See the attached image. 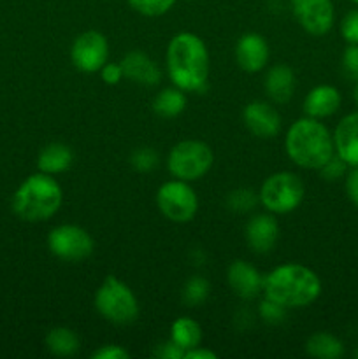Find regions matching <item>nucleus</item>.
I'll use <instances>...</instances> for the list:
<instances>
[{
	"instance_id": "obj_1",
	"label": "nucleus",
	"mask_w": 358,
	"mask_h": 359,
	"mask_svg": "<svg viewBox=\"0 0 358 359\" xmlns=\"http://www.w3.org/2000/svg\"><path fill=\"white\" fill-rule=\"evenodd\" d=\"M167 70L174 86L200 93L209 79V53L199 35L181 32L168 42Z\"/></svg>"
},
{
	"instance_id": "obj_2",
	"label": "nucleus",
	"mask_w": 358,
	"mask_h": 359,
	"mask_svg": "<svg viewBox=\"0 0 358 359\" xmlns=\"http://www.w3.org/2000/svg\"><path fill=\"white\" fill-rule=\"evenodd\" d=\"M263 293L284 309L307 307L321 294V280L307 266L286 263L263 279Z\"/></svg>"
},
{
	"instance_id": "obj_3",
	"label": "nucleus",
	"mask_w": 358,
	"mask_h": 359,
	"mask_svg": "<svg viewBox=\"0 0 358 359\" xmlns=\"http://www.w3.org/2000/svg\"><path fill=\"white\" fill-rule=\"evenodd\" d=\"M284 149L293 163L309 170H319L336 154L332 133L321 121L309 116L297 119L288 128Z\"/></svg>"
},
{
	"instance_id": "obj_4",
	"label": "nucleus",
	"mask_w": 358,
	"mask_h": 359,
	"mask_svg": "<svg viewBox=\"0 0 358 359\" xmlns=\"http://www.w3.org/2000/svg\"><path fill=\"white\" fill-rule=\"evenodd\" d=\"M62 188L53 175L39 172L21 182L13 196V210L28 223L46 221L58 212L62 205Z\"/></svg>"
},
{
	"instance_id": "obj_5",
	"label": "nucleus",
	"mask_w": 358,
	"mask_h": 359,
	"mask_svg": "<svg viewBox=\"0 0 358 359\" xmlns=\"http://www.w3.org/2000/svg\"><path fill=\"white\" fill-rule=\"evenodd\" d=\"M98 314L114 325H130L139 316V304L125 283L114 276H107L95 294Z\"/></svg>"
},
{
	"instance_id": "obj_6",
	"label": "nucleus",
	"mask_w": 358,
	"mask_h": 359,
	"mask_svg": "<svg viewBox=\"0 0 358 359\" xmlns=\"http://www.w3.org/2000/svg\"><path fill=\"white\" fill-rule=\"evenodd\" d=\"M213 151L202 140H183L168 153V172L181 181H197L213 167Z\"/></svg>"
},
{
	"instance_id": "obj_7",
	"label": "nucleus",
	"mask_w": 358,
	"mask_h": 359,
	"mask_svg": "<svg viewBox=\"0 0 358 359\" xmlns=\"http://www.w3.org/2000/svg\"><path fill=\"white\" fill-rule=\"evenodd\" d=\"M304 196V182L298 175L291 172H277L263 181L258 198L270 212L288 214L300 205Z\"/></svg>"
},
{
	"instance_id": "obj_8",
	"label": "nucleus",
	"mask_w": 358,
	"mask_h": 359,
	"mask_svg": "<svg viewBox=\"0 0 358 359\" xmlns=\"http://www.w3.org/2000/svg\"><path fill=\"white\" fill-rule=\"evenodd\" d=\"M157 205L172 223H188L199 210V198L188 182L174 179L158 188Z\"/></svg>"
},
{
	"instance_id": "obj_9",
	"label": "nucleus",
	"mask_w": 358,
	"mask_h": 359,
	"mask_svg": "<svg viewBox=\"0 0 358 359\" xmlns=\"http://www.w3.org/2000/svg\"><path fill=\"white\" fill-rule=\"evenodd\" d=\"M48 248L56 258L65 262H81L93 252V238L84 228L62 224L49 231Z\"/></svg>"
},
{
	"instance_id": "obj_10",
	"label": "nucleus",
	"mask_w": 358,
	"mask_h": 359,
	"mask_svg": "<svg viewBox=\"0 0 358 359\" xmlns=\"http://www.w3.org/2000/svg\"><path fill=\"white\" fill-rule=\"evenodd\" d=\"M70 58L81 72H98L107 63L109 42L100 32H84L74 41Z\"/></svg>"
},
{
	"instance_id": "obj_11",
	"label": "nucleus",
	"mask_w": 358,
	"mask_h": 359,
	"mask_svg": "<svg viewBox=\"0 0 358 359\" xmlns=\"http://www.w3.org/2000/svg\"><path fill=\"white\" fill-rule=\"evenodd\" d=\"M291 11L300 27L318 37L332 28L336 18L332 0H291Z\"/></svg>"
},
{
	"instance_id": "obj_12",
	"label": "nucleus",
	"mask_w": 358,
	"mask_h": 359,
	"mask_svg": "<svg viewBox=\"0 0 358 359\" xmlns=\"http://www.w3.org/2000/svg\"><path fill=\"white\" fill-rule=\"evenodd\" d=\"M242 119H244L246 128L260 139H270L277 135L281 128L279 112L267 102L256 100L246 105Z\"/></svg>"
},
{
	"instance_id": "obj_13",
	"label": "nucleus",
	"mask_w": 358,
	"mask_h": 359,
	"mask_svg": "<svg viewBox=\"0 0 358 359\" xmlns=\"http://www.w3.org/2000/svg\"><path fill=\"white\" fill-rule=\"evenodd\" d=\"M235 60L244 72H258L269 60L267 41L260 34H244L235 46Z\"/></svg>"
},
{
	"instance_id": "obj_14",
	"label": "nucleus",
	"mask_w": 358,
	"mask_h": 359,
	"mask_svg": "<svg viewBox=\"0 0 358 359\" xmlns=\"http://www.w3.org/2000/svg\"><path fill=\"white\" fill-rule=\"evenodd\" d=\"M228 284L232 291L242 300H251L263 291V277L249 263L237 259L228 266Z\"/></svg>"
},
{
	"instance_id": "obj_15",
	"label": "nucleus",
	"mask_w": 358,
	"mask_h": 359,
	"mask_svg": "<svg viewBox=\"0 0 358 359\" xmlns=\"http://www.w3.org/2000/svg\"><path fill=\"white\" fill-rule=\"evenodd\" d=\"M279 237V224L269 214H258L246 224V241L249 248L258 255L272 251Z\"/></svg>"
},
{
	"instance_id": "obj_16",
	"label": "nucleus",
	"mask_w": 358,
	"mask_h": 359,
	"mask_svg": "<svg viewBox=\"0 0 358 359\" xmlns=\"http://www.w3.org/2000/svg\"><path fill=\"white\" fill-rule=\"evenodd\" d=\"M123 77L142 86H157L161 79V70L146 53L130 51L121 60Z\"/></svg>"
},
{
	"instance_id": "obj_17",
	"label": "nucleus",
	"mask_w": 358,
	"mask_h": 359,
	"mask_svg": "<svg viewBox=\"0 0 358 359\" xmlns=\"http://www.w3.org/2000/svg\"><path fill=\"white\" fill-rule=\"evenodd\" d=\"M333 146L347 167H358V111L340 119L333 132Z\"/></svg>"
},
{
	"instance_id": "obj_18",
	"label": "nucleus",
	"mask_w": 358,
	"mask_h": 359,
	"mask_svg": "<svg viewBox=\"0 0 358 359\" xmlns=\"http://www.w3.org/2000/svg\"><path fill=\"white\" fill-rule=\"evenodd\" d=\"M340 107V93L330 84H319L312 88L304 100V112L309 118L323 119L336 114Z\"/></svg>"
},
{
	"instance_id": "obj_19",
	"label": "nucleus",
	"mask_w": 358,
	"mask_h": 359,
	"mask_svg": "<svg viewBox=\"0 0 358 359\" xmlns=\"http://www.w3.org/2000/svg\"><path fill=\"white\" fill-rule=\"evenodd\" d=\"M265 91L276 104H286L295 91V74L284 63L274 65L265 76Z\"/></svg>"
},
{
	"instance_id": "obj_20",
	"label": "nucleus",
	"mask_w": 358,
	"mask_h": 359,
	"mask_svg": "<svg viewBox=\"0 0 358 359\" xmlns=\"http://www.w3.org/2000/svg\"><path fill=\"white\" fill-rule=\"evenodd\" d=\"M72 160L74 156L69 146L60 142H53L48 144V146L41 151V154H39L37 158V167L39 170L44 172V174L55 175L62 174L67 168H70Z\"/></svg>"
},
{
	"instance_id": "obj_21",
	"label": "nucleus",
	"mask_w": 358,
	"mask_h": 359,
	"mask_svg": "<svg viewBox=\"0 0 358 359\" xmlns=\"http://www.w3.org/2000/svg\"><path fill=\"white\" fill-rule=\"evenodd\" d=\"M305 351L309 356L318 359H337L344 354V346L337 337L330 333H314L305 342Z\"/></svg>"
},
{
	"instance_id": "obj_22",
	"label": "nucleus",
	"mask_w": 358,
	"mask_h": 359,
	"mask_svg": "<svg viewBox=\"0 0 358 359\" xmlns=\"http://www.w3.org/2000/svg\"><path fill=\"white\" fill-rule=\"evenodd\" d=\"M46 347L55 356L70 358L79 351V337L69 328H53L46 335Z\"/></svg>"
},
{
	"instance_id": "obj_23",
	"label": "nucleus",
	"mask_w": 358,
	"mask_h": 359,
	"mask_svg": "<svg viewBox=\"0 0 358 359\" xmlns=\"http://www.w3.org/2000/svg\"><path fill=\"white\" fill-rule=\"evenodd\" d=\"M171 340L186 353V351L199 346L200 340H202V330H200L199 323L193 321V319L179 318L172 323Z\"/></svg>"
},
{
	"instance_id": "obj_24",
	"label": "nucleus",
	"mask_w": 358,
	"mask_h": 359,
	"mask_svg": "<svg viewBox=\"0 0 358 359\" xmlns=\"http://www.w3.org/2000/svg\"><path fill=\"white\" fill-rule=\"evenodd\" d=\"M186 107V97L183 90L175 88H165L154 97L153 111L160 118H175L181 114Z\"/></svg>"
},
{
	"instance_id": "obj_25",
	"label": "nucleus",
	"mask_w": 358,
	"mask_h": 359,
	"mask_svg": "<svg viewBox=\"0 0 358 359\" xmlns=\"http://www.w3.org/2000/svg\"><path fill=\"white\" fill-rule=\"evenodd\" d=\"M209 283L204 277H192L186 283L185 291H183V300L190 307H197V305L204 304L206 298L209 297Z\"/></svg>"
},
{
	"instance_id": "obj_26",
	"label": "nucleus",
	"mask_w": 358,
	"mask_h": 359,
	"mask_svg": "<svg viewBox=\"0 0 358 359\" xmlns=\"http://www.w3.org/2000/svg\"><path fill=\"white\" fill-rule=\"evenodd\" d=\"M258 196L248 188H239L234 189V191L228 195L227 205L228 209L235 210V212H249L256 207V202H258Z\"/></svg>"
},
{
	"instance_id": "obj_27",
	"label": "nucleus",
	"mask_w": 358,
	"mask_h": 359,
	"mask_svg": "<svg viewBox=\"0 0 358 359\" xmlns=\"http://www.w3.org/2000/svg\"><path fill=\"white\" fill-rule=\"evenodd\" d=\"M128 4L133 11H137L142 16L154 18L171 11L175 0H128Z\"/></svg>"
},
{
	"instance_id": "obj_28",
	"label": "nucleus",
	"mask_w": 358,
	"mask_h": 359,
	"mask_svg": "<svg viewBox=\"0 0 358 359\" xmlns=\"http://www.w3.org/2000/svg\"><path fill=\"white\" fill-rule=\"evenodd\" d=\"M158 154L151 147H140L135 149L130 156V165L137 172H151L158 167Z\"/></svg>"
},
{
	"instance_id": "obj_29",
	"label": "nucleus",
	"mask_w": 358,
	"mask_h": 359,
	"mask_svg": "<svg viewBox=\"0 0 358 359\" xmlns=\"http://www.w3.org/2000/svg\"><path fill=\"white\" fill-rule=\"evenodd\" d=\"M258 312L260 318L265 323H269V325H279V323H283L284 318H286V309H284L283 305L276 304V302L269 300V298H265V300L260 304Z\"/></svg>"
},
{
	"instance_id": "obj_30",
	"label": "nucleus",
	"mask_w": 358,
	"mask_h": 359,
	"mask_svg": "<svg viewBox=\"0 0 358 359\" xmlns=\"http://www.w3.org/2000/svg\"><path fill=\"white\" fill-rule=\"evenodd\" d=\"M346 161H344L343 158L337 156V154H333V156L319 168V174H321L323 179H326V181H337V179L343 177V175L346 174Z\"/></svg>"
},
{
	"instance_id": "obj_31",
	"label": "nucleus",
	"mask_w": 358,
	"mask_h": 359,
	"mask_svg": "<svg viewBox=\"0 0 358 359\" xmlns=\"http://www.w3.org/2000/svg\"><path fill=\"white\" fill-rule=\"evenodd\" d=\"M340 34L350 44H358V9L350 11L340 23Z\"/></svg>"
},
{
	"instance_id": "obj_32",
	"label": "nucleus",
	"mask_w": 358,
	"mask_h": 359,
	"mask_svg": "<svg viewBox=\"0 0 358 359\" xmlns=\"http://www.w3.org/2000/svg\"><path fill=\"white\" fill-rule=\"evenodd\" d=\"M343 69L347 77L358 81V44H350L344 49Z\"/></svg>"
},
{
	"instance_id": "obj_33",
	"label": "nucleus",
	"mask_w": 358,
	"mask_h": 359,
	"mask_svg": "<svg viewBox=\"0 0 358 359\" xmlns=\"http://www.w3.org/2000/svg\"><path fill=\"white\" fill-rule=\"evenodd\" d=\"M91 358L93 359H128L130 354L126 353L123 347L111 344V346H102L100 349L95 351V353L91 354Z\"/></svg>"
},
{
	"instance_id": "obj_34",
	"label": "nucleus",
	"mask_w": 358,
	"mask_h": 359,
	"mask_svg": "<svg viewBox=\"0 0 358 359\" xmlns=\"http://www.w3.org/2000/svg\"><path fill=\"white\" fill-rule=\"evenodd\" d=\"M154 356L160 359H185V351L171 340L167 344H160L158 349L154 351Z\"/></svg>"
},
{
	"instance_id": "obj_35",
	"label": "nucleus",
	"mask_w": 358,
	"mask_h": 359,
	"mask_svg": "<svg viewBox=\"0 0 358 359\" xmlns=\"http://www.w3.org/2000/svg\"><path fill=\"white\" fill-rule=\"evenodd\" d=\"M102 79L105 84H118L123 79V69L119 63H105L100 69Z\"/></svg>"
},
{
	"instance_id": "obj_36",
	"label": "nucleus",
	"mask_w": 358,
	"mask_h": 359,
	"mask_svg": "<svg viewBox=\"0 0 358 359\" xmlns=\"http://www.w3.org/2000/svg\"><path fill=\"white\" fill-rule=\"evenodd\" d=\"M346 193L351 202L358 207V167H353V170L346 177Z\"/></svg>"
},
{
	"instance_id": "obj_37",
	"label": "nucleus",
	"mask_w": 358,
	"mask_h": 359,
	"mask_svg": "<svg viewBox=\"0 0 358 359\" xmlns=\"http://www.w3.org/2000/svg\"><path fill=\"white\" fill-rule=\"evenodd\" d=\"M216 353L209 349H202V347H193V349L186 351L185 359H216Z\"/></svg>"
},
{
	"instance_id": "obj_38",
	"label": "nucleus",
	"mask_w": 358,
	"mask_h": 359,
	"mask_svg": "<svg viewBox=\"0 0 358 359\" xmlns=\"http://www.w3.org/2000/svg\"><path fill=\"white\" fill-rule=\"evenodd\" d=\"M353 98H354V102H357V105H358V81H357V84H354V90H353Z\"/></svg>"
},
{
	"instance_id": "obj_39",
	"label": "nucleus",
	"mask_w": 358,
	"mask_h": 359,
	"mask_svg": "<svg viewBox=\"0 0 358 359\" xmlns=\"http://www.w3.org/2000/svg\"><path fill=\"white\" fill-rule=\"evenodd\" d=\"M353 2H357V4H358V0H353Z\"/></svg>"
},
{
	"instance_id": "obj_40",
	"label": "nucleus",
	"mask_w": 358,
	"mask_h": 359,
	"mask_svg": "<svg viewBox=\"0 0 358 359\" xmlns=\"http://www.w3.org/2000/svg\"><path fill=\"white\" fill-rule=\"evenodd\" d=\"M357 358H358V351H357Z\"/></svg>"
}]
</instances>
